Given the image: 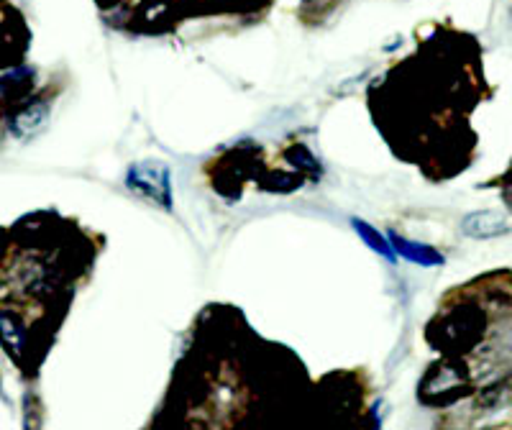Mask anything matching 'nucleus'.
<instances>
[{
	"instance_id": "obj_4",
	"label": "nucleus",
	"mask_w": 512,
	"mask_h": 430,
	"mask_svg": "<svg viewBox=\"0 0 512 430\" xmlns=\"http://www.w3.org/2000/svg\"><path fill=\"white\" fill-rule=\"evenodd\" d=\"M461 233L469 239H495L510 233V218L502 210H477L461 221Z\"/></svg>"
},
{
	"instance_id": "obj_9",
	"label": "nucleus",
	"mask_w": 512,
	"mask_h": 430,
	"mask_svg": "<svg viewBox=\"0 0 512 430\" xmlns=\"http://www.w3.org/2000/svg\"><path fill=\"white\" fill-rule=\"evenodd\" d=\"M354 228H356V233H359L361 239H364V244H367L369 249L374 251V254L384 256V259H390V262L395 259L397 254H395V249H392V241L384 239L377 228L369 226L367 221H359V218H354Z\"/></svg>"
},
{
	"instance_id": "obj_2",
	"label": "nucleus",
	"mask_w": 512,
	"mask_h": 430,
	"mask_svg": "<svg viewBox=\"0 0 512 430\" xmlns=\"http://www.w3.org/2000/svg\"><path fill=\"white\" fill-rule=\"evenodd\" d=\"M484 333V318L472 308L456 310L438 318L428 331V338L446 356H461L472 351Z\"/></svg>"
},
{
	"instance_id": "obj_6",
	"label": "nucleus",
	"mask_w": 512,
	"mask_h": 430,
	"mask_svg": "<svg viewBox=\"0 0 512 430\" xmlns=\"http://www.w3.org/2000/svg\"><path fill=\"white\" fill-rule=\"evenodd\" d=\"M390 241L395 254H400L402 259H408V262L420 264V267H438V264H443V254H438L433 246L415 244V241L402 239L397 233H390Z\"/></svg>"
},
{
	"instance_id": "obj_8",
	"label": "nucleus",
	"mask_w": 512,
	"mask_h": 430,
	"mask_svg": "<svg viewBox=\"0 0 512 430\" xmlns=\"http://www.w3.org/2000/svg\"><path fill=\"white\" fill-rule=\"evenodd\" d=\"M285 162L290 164V167H295L303 177L308 175L310 180H318L320 177V164H318V159L308 152V146H303V144L290 146V149L285 152Z\"/></svg>"
},
{
	"instance_id": "obj_11",
	"label": "nucleus",
	"mask_w": 512,
	"mask_h": 430,
	"mask_svg": "<svg viewBox=\"0 0 512 430\" xmlns=\"http://www.w3.org/2000/svg\"><path fill=\"white\" fill-rule=\"evenodd\" d=\"M510 29H512V8H510Z\"/></svg>"
},
{
	"instance_id": "obj_7",
	"label": "nucleus",
	"mask_w": 512,
	"mask_h": 430,
	"mask_svg": "<svg viewBox=\"0 0 512 430\" xmlns=\"http://www.w3.org/2000/svg\"><path fill=\"white\" fill-rule=\"evenodd\" d=\"M0 343L3 349L13 356V359H21L26 349V331L21 326V320L16 318L8 310H0Z\"/></svg>"
},
{
	"instance_id": "obj_10",
	"label": "nucleus",
	"mask_w": 512,
	"mask_h": 430,
	"mask_svg": "<svg viewBox=\"0 0 512 430\" xmlns=\"http://www.w3.org/2000/svg\"><path fill=\"white\" fill-rule=\"evenodd\" d=\"M502 198H505V203H507V208L512 210V182L510 185L505 187V190H502Z\"/></svg>"
},
{
	"instance_id": "obj_3",
	"label": "nucleus",
	"mask_w": 512,
	"mask_h": 430,
	"mask_svg": "<svg viewBox=\"0 0 512 430\" xmlns=\"http://www.w3.org/2000/svg\"><path fill=\"white\" fill-rule=\"evenodd\" d=\"M126 187L139 198L159 205L162 210H172V180L169 167L162 162H136L126 172Z\"/></svg>"
},
{
	"instance_id": "obj_5",
	"label": "nucleus",
	"mask_w": 512,
	"mask_h": 430,
	"mask_svg": "<svg viewBox=\"0 0 512 430\" xmlns=\"http://www.w3.org/2000/svg\"><path fill=\"white\" fill-rule=\"evenodd\" d=\"M49 118V103L47 100H31V103L21 105L8 121V134L16 139H31L44 128Z\"/></svg>"
},
{
	"instance_id": "obj_1",
	"label": "nucleus",
	"mask_w": 512,
	"mask_h": 430,
	"mask_svg": "<svg viewBox=\"0 0 512 430\" xmlns=\"http://www.w3.org/2000/svg\"><path fill=\"white\" fill-rule=\"evenodd\" d=\"M469 392H472V379H469V372L459 361V356H446V359L436 361L425 372L423 382L418 387L420 400L433 407L454 405Z\"/></svg>"
}]
</instances>
